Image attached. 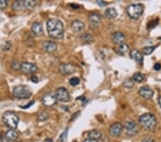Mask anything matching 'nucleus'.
Masks as SVG:
<instances>
[{"instance_id": "obj_27", "label": "nucleus", "mask_w": 161, "mask_h": 142, "mask_svg": "<svg viewBox=\"0 0 161 142\" xmlns=\"http://www.w3.org/2000/svg\"><path fill=\"white\" fill-rule=\"evenodd\" d=\"M49 118V114L45 111H39L37 113V119L39 121H45Z\"/></svg>"}, {"instance_id": "obj_17", "label": "nucleus", "mask_w": 161, "mask_h": 142, "mask_svg": "<svg viewBox=\"0 0 161 142\" xmlns=\"http://www.w3.org/2000/svg\"><path fill=\"white\" fill-rule=\"evenodd\" d=\"M112 40L115 44H118V45H121V44L124 43L125 40V34L120 31L114 32L112 35Z\"/></svg>"}, {"instance_id": "obj_28", "label": "nucleus", "mask_w": 161, "mask_h": 142, "mask_svg": "<svg viewBox=\"0 0 161 142\" xmlns=\"http://www.w3.org/2000/svg\"><path fill=\"white\" fill-rule=\"evenodd\" d=\"M155 48H156L155 46H147V47L143 48V54L145 55H150L151 53H152L153 51L155 50Z\"/></svg>"}, {"instance_id": "obj_16", "label": "nucleus", "mask_w": 161, "mask_h": 142, "mask_svg": "<svg viewBox=\"0 0 161 142\" xmlns=\"http://www.w3.org/2000/svg\"><path fill=\"white\" fill-rule=\"evenodd\" d=\"M70 27L72 31L78 33V32H80L85 29V24H84L83 22H82L80 20H75L72 21Z\"/></svg>"}, {"instance_id": "obj_1", "label": "nucleus", "mask_w": 161, "mask_h": 142, "mask_svg": "<svg viewBox=\"0 0 161 142\" xmlns=\"http://www.w3.org/2000/svg\"><path fill=\"white\" fill-rule=\"evenodd\" d=\"M47 30L51 38L60 39L64 38V25L60 20L55 18L48 20L47 22Z\"/></svg>"}, {"instance_id": "obj_42", "label": "nucleus", "mask_w": 161, "mask_h": 142, "mask_svg": "<svg viewBox=\"0 0 161 142\" xmlns=\"http://www.w3.org/2000/svg\"><path fill=\"white\" fill-rule=\"evenodd\" d=\"M0 142H3V136L1 134H0Z\"/></svg>"}, {"instance_id": "obj_10", "label": "nucleus", "mask_w": 161, "mask_h": 142, "mask_svg": "<svg viewBox=\"0 0 161 142\" xmlns=\"http://www.w3.org/2000/svg\"><path fill=\"white\" fill-rule=\"evenodd\" d=\"M124 126L120 123L116 122L113 123L109 129V133L113 137L120 136L123 133Z\"/></svg>"}, {"instance_id": "obj_5", "label": "nucleus", "mask_w": 161, "mask_h": 142, "mask_svg": "<svg viewBox=\"0 0 161 142\" xmlns=\"http://www.w3.org/2000/svg\"><path fill=\"white\" fill-rule=\"evenodd\" d=\"M143 6L141 4H132L127 7V14L132 20H137L143 15Z\"/></svg>"}, {"instance_id": "obj_43", "label": "nucleus", "mask_w": 161, "mask_h": 142, "mask_svg": "<svg viewBox=\"0 0 161 142\" xmlns=\"http://www.w3.org/2000/svg\"><path fill=\"white\" fill-rule=\"evenodd\" d=\"M158 102H159V104H160V106L161 107V96L159 97V99H158Z\"/></svg>"}, {"instance_id": "obj_7", "label": "nucleus", "mask_w": 161, "mask_h": 142, "mask_svg": "<svg viewBox=\"0 0 161 142\" xmlns=\"http://www.w3.org/2000/svg\"><path fill=\"white\" fill-rule=\"evenodd\" d=\"M57 98L56 97L55 94L53 93H48L45 94L42 98V103L45 106L52 107L57 103Z\"/></svg>"}, {"instance_id": "obj_33", "label": "nucleus", "mask_w": 161, "mask_h": 142, "mask_svg": "<svg viewBox=\"0 0 161 142\" xmlns=\"http://www.w3.org/2000/svg\"><path fill=\"white\" fill-rule=\"evenodd\" d=\"M158 24V19H156L155 20H151L150 22L148 23V29H152L154 28V27H156Z\"/></svg>"}, {"instance_id": "obj_39", "label": "nucleus", "mask_w": 161, "mask_h": 142, "mask_svg": "<svg viewBox=\"0 0 161 142\" xmlns=\"http://www.w3.org/2000/svg\"><path fill=\"white\" fill-rule=\"evenodd\" d=\"M142 142H154V140L150 138H145L142 141Z\"/></svg>"}, {"instance_id": "obj_14", "label": "nucleus", "mask_w": 161, "mask_h": 142, "mask_svg": "<svg viewBox=\"0 0 161 142\" xmlns=\"http://www.w3.org/2000/svg\"><path fill=\"white\" fill-rule=\"evenodd\" d=\"M42 49L45 52L52 53L55 52V50H57V45L55 43V42L47 40L42 43Z\"/></svg>"}, {"instance_id": "obj_35", "label": "nucleus", "mask_w": 161, "mask_h": 142, "mask_svg": "<svg viewBox=\"0 0 161 142\" xmlns=\"http://www.w3.org/2000/svg\"><path fill=\"white\" fill-rule=\"evenodd\" d=\"M123 85H124V86L126 88H132V86H133L134 84L131 80H127L124 81Z\"/></svg>"}, {"instance_id": "obj_15", "label": "nucleus", "mask_w": 161, "mask_h": 142, "mask_svg": "<svg viewBox=\"0 0 161 142\" xmlns=\"http://www.w3.org/2000/svg\"><path fill=\"white\" fill-rule=\"evenodd\" d=\"M88 20L91 26L98 27L101 24V16L96 12H92L90 14Z\"/></svg>"}, {"instance_id": "obj_37", "label": "nucleus", "mask_w": 161, "mask_h": 142, "mask_svg": "<svg viewBox=\"0 0 161 142\" xmlns=\"http://www.w3.org/2000/svg\"><path fill=\"white\" fill-rule=\"evenodd\" d=\"M30 80H31L33 83H37L39 82V79H38V78H37V77L35 76H32L31 78H30Z\"/></svg>"}, {"instance_id": "obj_41", "label": "nucleus", "mask_w": 161, "mask_h": 142, "mask_svg": "<svg viewBox=\"0 0 161 142\" xmlns=\"http://www.w3.org/2000/svg\"><path fill=\"white\" fill-rule=\"evenodd\" d=\"M45 142H54L53 141V140H52V139H51V138H47V139H46L45 140Z\"/></svg>"}, {"instance_id": "obj_25", "label": "nucleus", "mask_w": 161, "mask_h": 142, "mask_svg": "<svg viewBox=\"0 0 161 142\" xmlns=\"http://www.w3.org/2000/svg\"><path fill=\"white\" fill-rule=\"evenodd\" d=\"M145 79V76L144 74L142 73H135L133 76H132V80L135 81L137 83H142Z\"/></svg>"}, {"instance_id": "obj_32", "label": "nucleus", "mask_w": 161, "mask_h": 142, "mask_svg": "<svg viewBox=\"0 0 161 142\" xmlns=\"http://www.w3.org/2000/svg\"><path fill=\"white\" fill-rule=\"evenodd\" d=\"M20 65L21 64L19 63V62L17 61L16 60H14L13 61L11 62V67H12L14 70H15V71H20Z\"/></svg>"}, {"instance_id": "obj_30", "label": "nucleus", "mask_w": 161, "mask_h": 142, "mask_svg": "<svg viewBox=\"0 0 161 142\" xmlns=\"http://www.w3.org/2000/svg\"><path fill=\"white\" fill-rule=\"evenodd\" d=\"M69 83L72 86H76L80 83V79L77 78V77H73V78L69 79Z\"/></svg>"}, {"instance_id": "obj_19", "label": "nucleus", "mask_w": 161, "mask_h": 142, "mask_svg": "<svg viewBox=\"0 0 161 142\" xmlns=\"http://www.w3.org/2000/svg\"><path fill=\"white\" fill-rule=\"evenodd\" d=\"M130 56L132 60H134L135 62H138V63L142 64L143 62V56L142 53L137 50H132L130 51Z\"/></svg>"}, {"instance_id": "obj_8", "label": "nucleus", "mask_w": 161, "mask_h": 142, "mask_svg": "<svg viewBox=\"0 0 161 142\" xmlns=\"http://www.w3.org/2000/svg\"><path fill=\"white\" fill-rule=\"evenodd\" d=\"M20 71L26 74H33L38 71V67L32 62H23L20 65Z\"/></svg>"}, {"instance_id": "obj_4", "label": "nucleus", "mask_w": 161, "mask_h": 142, "mask_svg": "<svg viewBox=\"0 0 161 142\" xmlns=\"http://www.w3.org/2000/svg\"><path fill=\"white\" fill-rule=\"evenodd\" d=\"M12 94L17 99H28L32 96V92L28 86L20 85L14 88Z\"/></svg>"}, {"instance_id": "obj_20", "label": "nucleus", "mask_w": 161, "mask_h": 142, "mask_svg": "<svg viewBox=\"0 0 161 142\" xmlns=\"http://www.w3.org/2000/svg\"><path fill=\"white\" fill-rule=\"evenodd\" d=\"M102 134L101 131H99V130H97V129L91 130V131L88 133V136H89V139H95V140L98 141L99 139L102 138Z\"/></svg>"}, {"instance_id": "obj_6", "label": "nucleus", "mask_w": 161, "mask_h": 142, "mask_svg": "<svg viewBox=\"0 0 161 142\" xmlns=\"http://www.w3.org/2000/svg\"><path fill=\"white\" fill-rule=\"evenodd\" d=\"M55 95L57 97V101L60 102H68L70 100V95L68 90L64 87L58 88L55 91Z\"/></svg>"}, {"instance_id": "obj_40", "label": "nucleus", "mask_w": 161, "mask_h": 142, "mask_svg": "<svg viewBox=\"0 0 161 142\" xmlns=\"http://www.w3.org/2000/svg\"><path fill=\"white\" fill-rule=\"evenodd\" d=\"M83 142H99L97 140H95V139H85V141Z\"/></svg>"}, {"instance_id": "obj_38", "label": "nucleus", "mask_w": 161, "mask_h": 142, "mask_svg": "<svg viewBox=\"0 0 161 142\" xmlns=\"http://www.w3.org/2000/svg\"><path fill=\"white\" fill-rule=\"evenodd\" d=\"M154 69L155 70V71H160L161 69V64L160 63H156L154 65Z\"/></svg>"}, {"instance_id": "obj_3", "label": "nucleus", "mask_w": 161, "mask_h": 142, "mask_svg": "<svg viewBox=\"0 0 161 142\" xmlns=\"http://www.w3.org/2000/svg\"><path fill=\"white\" fill-rule=\"evenodd\" d=\"M19 117L14 111H6L2 116V121L9 129L15 130L19 124Z\"/></svg>"}, {"instance_id": "obj_31", "label": "nucleus", "mask_w": 161, "mask_h": 142, "mask_svg": "<svg viewBox=\"0 0 161 142\" xmlns=\"http://www.w3.org/2000/svg\"><path fill=\"white\" fill-rule=\"evenodd\" d=\"M67 132H68V129H66V130H65V131H63L62 133V134L60 135V136L59 138V142H65L67 140Z\"/></svg>"}, {"instance_id": "obj_13", "label": "nucleus", "mask_w": 161, "mask_h": 142, "mask_svg": "<svg viewBox=\"0 0 161 142\" xmlns=\"http://www.w3.org/2000/svg\"><path fill=\"white\" fill-rule=\"evenodd\" d=\"M124 128L127 131V134L129 135H135L137 133V124L133 121H128L125 123Z\"/></svg>"}, {"instance_id": "obj_9", "label": "nucleus", "mask_w": 161, "mask_h": 142, "mask_svg": "<svg viewBox=\"0 0 161 142\" xmlns=\"http://www.w3.org/2000/svg\"><path fill=\"white\" fill-rule=\"evenodd\" d=\"M58 69L60 73L64 76L71 75L76 71V67L72 63H61Z\"/></svg>"}, {"instance_id": "obj_2", "label": "nucleus", "mask_w": 161, "mask_h": 142, "mask_svg": "<svg viewBox=\"0 0 161 142\" xmlns=\"http://www.w3.org/2000/svg\"><path fill=\"white\" fill-rule=\"evenodd\" d=\"M138 120L142 126L148 131H152L157 125V119L155 116L150 113H146L141 115Z\"/></svg>"}, {"instance_id": "obj_22", "label": "nucleus", "mask_w": 161, "mask_h": 142, "mask_svg": "<svg viewBox=\"0 0 161 142\" xmlns=\"http://www.w3.org/2000/svg\"><path fill=\"white\" fill-rule=\"evenodd\" d=\"M11 8H12V10L15 11H22V9L25 8L24 1H22V0H17V1H15L12 3Z\"/></svg>"}, {"instance_id": "obj_29", "label": "nucleus", "mask_w": 161, "mask_h": 142, "mask_svg": "<svg viewBox=\"0 0 161 142\" xmlns=\"http://www.w3.org/2000/svg\"><path fill=\"white\" fill-rule=\"evenodd\" d=\"M11 47V43L9 41H4V43H2L1 45V49L2 50L4 51H7L9 50H10V48Z\"/></svg>"}, {"instance_id": "obj_18", "label": "nucleus", "mask_w": 161, "mask_h": 142, "mask_svg": "<svg viewBox=\"0 0 161 142\" xmlns=\"http://www.w3.org/2000/svg\"><path fill=\"white\" fill-rule=\"evenodd\" d=\"M19 134L18 133L13 129H9L5 133L4 135V139L7 142H14L18 139Z\"/></svg>"}, {"instance_id": "obj_24", "label": "nucleus", "mask_w": 161, "mask_h": 142, "mask_svg": "<svg viewBox=\"0 0 161 142\" xmlns=\"http://www.w3.org/2000/svg\"><path fill=\"white\" fill-rule=\"evenodd\" d=\"M37 2L35 0H25L24 1V7L26 10L31 11L35 8Z\"/></svg>"}, {"instance_id": "obj_36", "label": "nucleus", "mask_w": 161, "mask_h": 142, "mask_svg": "<svg viewBox=\"0 0 161 142\" xmlns=\"http://www.w3.org/2000/svg\"><path fill=\"white\" fill-rule=\"evenodd\" d=\"M97 3L98 4V5H100V7H105L107 4V2H104V1H101V0H97Z\"/></svg>"}, {"instance_id": "obj_34", "label": "nucleus", "mask_w": 161, "mask_h": 142, "mask_svg": "<svg viewBox=\"0 0 161 142\" xmlns=\"http://www.w3.org/2000/svg\"><path fill=\"white\" fill-rule=\"evenodd\" d=\"M7 0H0V10H3L7 7Z\"/></svg>"}, {"instance_id": "obj_12", "label": "nucleus", "mask_w": 161, "mask_h": 142, "mask_svg": "<svg viewBox=\"0 0 161 142\" xmlns=\"http://www.w3.org/2000/svg\"><path fill=\"white\" fill-rule=\"evenodd\" d=\"M31 30L32 33L35 37H42L44 35L45 32H44L43 25L41 22H36L32 25Z\"/></svg>"}, {"instance_id": "obj_11", "label": "nucleus", "mask_w": 161, "mask_h": 142, "mask_svg": "<svg viewBox=\"0 0 161 142\" xmlns=\"http://www.w3.org/2000/svg\"><path fill=\"white\" fill-rule=\"evenodd\" d=\"M139 95L144 99L149 100L151 99L154 95V91L152 88H150L148 86H144L140 88L139 90Z\"/></svg>"}, {"instance_id": "obj_26", "label": "nucleus", "mask_w": 161, "mask_h": 142, "mask_svg": "<svg viewBox=\"0 0 161 142\" xmlns=\"http://www.w3.org/2000/svg\"><path fill=\"white\" fill-rule=\"evenodd\" d=\"M81 38L83 39V40L86 43H92L93 39H93V37H92V34L88 33V32H85V33L82 34Z\"/></svg>"}, {"instance_id": "obj_21", "label": "nucleus", "mask_w": 161, "mask_h": 142, "mask_svg": "<svg viewBox=\"0 0 161 142\" xmlns=\"http://www.w3.org/2000/svg\"><path fill=\"white\" fill-rule=\"evenodd\" d=\"M105 17L108 18V19H114L118 16V11L115 8L110 7L107 8L105 11Z\"/></svg>"}, {"instance_id": "obj_23", "label": "nucleus", "mask_w": 161, "mask_h": 142, "mask_svg": "<svg viewBox=\"0 0 161 142\" xmlns=\"http://www.w3.org/2000/svg\"><path fill=\"white\" fill-rule=\"evenodd\" d=\"M129 50L130 48L128 45L125 43H123L121 44V45H119L118 48H117V53H118L119 55H124L129 51Z\"/></svg>"}]
</instances>
